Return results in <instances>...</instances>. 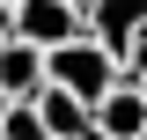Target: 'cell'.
Instances as JSON below:
<instances>
[{"label":"cell","instance_id":"1","mask_svg":"<svg viewBox=\"0 0 147 140\" xmlns=\"http://www.w3.org/2000/svg\"><path fill=\"white\" fill-rule=\"evenodd\" d=\"M44 67H52V81H59V88H74L88 111H96V96L125 74V67H118V52H110L103 37H88V30L66 37V44H52V52H44Z\"/></svg>","mask_w":147,"mask_h":140},{"label":"cell","instance_id":"2","mask_svg":"<svg viewBox=\"0 0 147 140\" xmlns=\"http://www.w3.org/2000/svg\"><path fill=\"white\" fill-rule=\"evenodd\" d=\"M15 30L30 37V44H66V37H81L88 30V15L74 7V0H15Z\"/></svg>","mask_w":147,"mask_h":140},{"label":"cell","instance_id":"3","mask_svg":"<svg viewBox=\"0 0 147 140\" xmlns=\"http://www.w3.org/2000/svg\"><path fill=\"white\" fill-rule=\"evenodd\" d=\"M52 81V67H44V44H30V37H7L0 44V88L15 96V103H37V88Z\"/></svg>","mask_w":147,"mask_h":140},{"label":"cell","instance_id":"4","mask_svg":"<svg viewBox=\"0 0 147 140\" xmlns=\"http://www.w3.org/2000/svg\"><path fill=\"white\" fill-rule=\"evenodd\" d=\"M140 22H147V0H88V37H103L118 52V67H125V44Z\"/></svg>","mask_w":147,"mask_h":140},{"label":"cell","instance_id":"5","mask_svg":"<svg viewBox=\"0 0 147 140\" xmlns=\"http://www.w3.org/2000/svg\"><path fill=\"white\" fill-rule=\"evenodd\" d=\"M37 118H44V133H52V140H81V133L96 125V111L81 103L74 88H59V81H44V88H37Z\"/></svg>","mask_w":147,"mask_h":140},{"label":"cell","instance_id":"6","mask_svg":"<svg viewBox=\"0 0 147 140\" xmlns=\"http://www.w3.org/2000/svg\"><path fill=\"white\" fill-rule=\"evenodd\" d=\"M0 140H52V133H44L37 103H7V118H0Z\"/></svg>","mask_w":147,"mask_h":140},{"label":"cell","instance_id":"7","mask_svg":"<svg viewBox=\"0 0 147 140\" xmlns=\"http://www.w3.org/2000/svg\"><path fill=\"white\" fill-rule=\"evenodd\" d=\"M140 67H147V22L132 30V44H125V74H140Z\"/></svg>","mask_w":147,"mask_h":140},{"label":"cell","instance_id":"8","mask_svg":"<svg viewBox=\"0 0 147 140\" xmlns=\"http://www.w3.org/2000/svg\"><path fill=\"white\" fill-rule=\"evenodd\" d=\"M7 37H22V30H15V7L0 0V44H7Z\"/></svg>","mask_w":147,"mask_h":140},{"label":"cell","instance_id":"9","mask_svg":"<svg viewBox=\"0 0 147 140\" xmlns=\"http://www.w3.org/2000/svg\"><path fill=\"white\" fill-rule=\"evenodd\" d=\"M7 103H15V96H7V88H0V118H7Z\"/></svg>","mask_w":147,"mask_h":140},{"label":"cell","instance_id":"10","mask_svg":"<svg viewBox=\"0 0 147 140\" xmlns=\"http://www.w3.org/2000/svg\"><path fill=\"white\" fill-rule=\"evenodd\" d=\"M132 81H140V88H147V67H140V74H132Z\"/></svg>","mask_w":147,"mask_h":140}]
</instances>
